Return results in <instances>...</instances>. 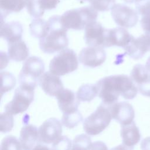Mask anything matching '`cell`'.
<instances>
[{
  "label": "cell",
  "instance_id": "obj_29",
  "mask_svg": "<svg viewBox=\"0 0 150 150\" xmlns=\"http://www.w3.org/2000/svg\"><path fill=\"white\" fill-rule=\"evenodd\" d=\"M88 1L93 8L100 12L108 11L115 4V0H88Z\"/></svg>",
  "mask_w": 150,
  "mask_h": 150
},
{
  "label": "cell",
  "instance_id": "obj_6",
  "mask_svg": "<svg viewBox=\"0 0 150 150\" xmlns=\"http://www.w3.org/2000/svg\"><path fill=\"white\" fill-rule=\"evenodd\" d=\"M78 66L79 62L74 51L65 49L50 60L49 71L57 76H64L76 70Z\"/></svg>",
  "mask_w": 150,
  "mask_h": 150
},
{
  "label": "cell",
  "instance_id": "obj_39",
  "mask_svg": "<svg viewBox=\"0 0 150 150\" xmlns=\"http://www.w3.org/2000/svg\"><path fill=\"white\" fill-rule=\"evenodd\" d=\"M33 150H52V148H50L47 146L43 145V144H38L33 149Z\"/></svg>",
  "mask_w": 150,
  "mask_h": 150
},
{
  "label": "cell",
  "instance_id": "obj_9",
  "mask_svg": "<svg viewBox=\"0 0 150 150\" xmlns=\"http://www.w3.org/2000/svg\"><path fill=\"white\" fill-rule=\"evenodd\" d=\"M38 134L40 143L53 144L62 136V124L59 120L50 118L39 127Z\"/></svg>",
  "mask_w": 150,
  "mask_h": 150
},
{
  "label": "cell",
  "instance_id": "obj_14",
  "mask_svg": "<svg viewBox=\"0 0 150 150\" xmlns=\"http://www.w3.org/2000/svg\"><path fill=\"white\" fill-rule=\"evenodd\" d=\"M105 29L101 23L97 21L88 25L85 28L84 39L89 46L101 47L103 46Z\"/></svg>",
  "mask_w": 150,
  "mask_h": 150
},
{
  "label": "cell",
  "instance_id": "obj_4",
  "mask_svg": "<svg viewBox=\"0 0 150 150\" xmlns=\"http://www.w3.org/2000/svg\"><path fill=\"white\" fill-rule=\"evenodd\" d=\"M45 64L39 57L31 56L23 63L18 76L19 86L31 87L33 89L38 84L40 77L44 73Z\"/></svg>",
  "mask_w": 150,
  "mask_h": 150
},
{
  "label": "cell",
  "instance_id": "obj_34",
  "mask_svg": "<svg viewBox=\"0 0 150 150\" xmlns=\"http://www.w3.org/2000/svg\"><path fill=\"white\" fill-rule=\"evenodd\" d=\"M40 8L43 10H51L54 9L60 0H38Z\"/></svg>",
  "mask_w": 150,
  "mask_h": 150
},
{
  "label": "cell",
  "instance_id": "obj_10",
  "mask_svg": "<svg viewBox=\"0 0 150 150\" xmlns=\"http://www.w3.org/2000/svg\"><path fill=\"white\" fill-rule=\"evenodd\" d=\"M106 57V52L101 47L88 46L83 48L79 54V60L83 65L93 68L101 65Z\"/></svg>",
  "mask_w": 150,
  "mask_h": 150
},
{
  "label": "cell",
  "instance_id": "obj_22",
  "mask_svg": "<svg viewBox=\"0 0 150 150\" xmlns=\"http://www.w3.org/2000/svg\"><path fill=\"white\" fill-rule=\"evenodd\" d=\"M29 29L32 36L40 39L48 34L50 26L47 21L41 18H36L32 21L29 25Z\"/></svg>",
  "mask_w": 150,
  "mask_h": 150
},
{
  "label": "cell",
  "instance_id": "obj_12",
  "mask_svg": "<svg viewBox=\"0 0 150 150\" xmlns=\"http://www.w3.org/2000/svg\"><path fill=\"white\" fill-rule=\"evenodd\" d=\"M124 49L132 59H141L146 53L150 51V34L145 33L136 38L132 36L130 42Z\"/></svg>",
  "mask_w": 150,
  "mask_h": 150
},
{
  "label": "cell",
  "instance_id": "obj_30",
  "mask_svg": "<svg viewBox=\"0 0 150 150\" xmlns=\"http://www.w3.org/2000/svg\"><path fill=\"white\" fill-rule=\"evenodd\" d=\"M28 13L35 18H39L43 16L45 11L40 6L38 0H28L26 5Z\"/></svg>",
  "mask_w": 150,
  "mask_h": 150
},
{
  "label": "cell",
  "instance_id": "obj_16",
  "mask_svg": "<svg viewBox=\"0 0 150 150\" xmlns=\"http://www.w3.org/2000/svg\"><path fill=\"white\" fill-rule=\"evenodd\" d=\"M56 97L59 109L63 113L74 112L78 111L80 101L73 91L64 88Z\"/></svg>",
  "mask_w": 150,
  "mask_h": 150
},
{
  "label": "cell",
  "instance_id": "obj_18",
  "mask_svg": "<svg viewBox=\"0 0 150 150\" xmlns=\"http://www.w3.org/2000/svg\"><path fill=\"white\" fill-rule=\"evenodd\" d=\"M22 25L18 21L1 23V37L8 43L22 39Z\"/></svg>",
  "mask_w": 150,
  "mask_h": 150
},
{
  "label": "cell",
  "instance_id": "obj_36",
  "mask_svg": "<svg viewBox=\"0 0 150 150\" xmlns=\"http://www.w3.org/2000/svg\"><path fill=\"white\" fill-rule=\"evenodd\" d=\"M90 150H108L106 144L100 141L94 142Z\"/></svg>",
  "mask_w": 150,
  "mask_h": 150
},
{
  "label": "cell",
  "instance_id": "obj_26",
  "mask_svg": "<svg viewBox=\"0 0 150 150\" xmlns=\"http://www.w3.org/2000/svg\"><path fill=\"white\" fill-rule=\"evenodd\" d=\"M92 144L90 137L82 134L74 138L70 150H90Z\"/></svg>",
  "mask_w": 150,
  "mask_h": 150
},
{
  "label": "cell",
  "instance_id": "obj_25",
  "mask_svg": "<svg viewBox=\"0 0 150 150\" xmlns=\"http://www.w3.org/2000/svg\"><path fill=\"white\" fill-rule=\"evenodd\" d=\"M83 120V115L78 110L74 112L63 113L62 118V124L68 128H73L77 126Z\"/></svg>",
  "mask_w": 150,
  "mask_h": 150
},
{
  "label": "cell",
  "instance_id": "obj_24",
  "mask_svg": "<svg viewBox=\"0 0 150 150\" xmlns=\"http://www.w3.org/2000/svg\"><path fill=\"white\" fill-rule=\"evenodd\" d=\"M130 77L138 87L150 78V74L145 66L141 64H137L133 67L131 71Z\"/></svg>",
  "mask_w": 150,
  "mask_h": 150
},
{
  "label": "cell",
  "instance_id": "obj_33",
  "mask_svg": "<svg viewBox=\"0 0 150 150\" xmlns=\"http://www.w3.org/2000/svg\"><path fill=\"white\" fill-rule=\"evenodd\" d=\"M135 8L138 14L142 16L150 15V0H145L135 4Z\"/></svg>",
  "mask_w": 150,
  "mask_h": 150
},
{
  "label": "cell",
  "instance_id": "obj_17",
  "mask_svg": "<svg viewBox=\"0 0 150 150\" xmlns=\"http://www.w3.org/2000/svg\"><path fill=\"white\" fill-rule=\"evenodd\" d=\"M19 141L23 150H33L40 142L37 127L32 124L24 125L20 132Z\"/></svg>",
  "mask_w": 150,
  "mask_h": 150
},
{
  "label": "cell",
  "instance_id": "obj_3",
  "mask_svg": "<svg viewBox=\"0 0 150 150\" xmlns=\"http://www.w3.org/2000/svg\"><path fill=\"white\" fill-rule=\"evenodd\" d=\"M97 16V11L91 6H83L67 11L60 16V21L67 29L80 30L96 21Z\"/></svg>",
  "mask_w": 150,
  "mask_h": 150
},
{
  "label": "cell",
  "instance_id": "obj_7",
  "mask_svg": "<svg viewBox=\"0 0 150 150\" xmlns=\"http://www.w3.org/2000/svg\"><path fill=\"white\" fill-rule=\"evenodd\" d=\"M33 88L19 86L14 93L12 100L5 106V112L16 115L26 111L34 100Z\"/></svg>",
  "mask_w": 150,
  "mask_h": 150
},
{
  "label": "cell",
  "instance_id": "obj_40",
  "mask_svg": "<svg viewBox=\"0 0 150 150\" xmlns=\"http://www.w3.org/2000/svg\"><path fill=\"white\" fill-rule=\"evenodd\" d=\"M145 67L148 70V71L149 73L150 74V56L148 57V59L146 60V64H145Z\"/></svg>",
  "mask_w": 150,
  "mask_h": 150
},
{
  "label": "cell",
  "instance_id": "obj_41",
  "mask_svg": "<svg viewBox=\"0 0 150 150\" xmlns=\"http://www.w3.org/2000/svg\"><path fill=\"white\" fill-rule=\"evenodd\" d=\"M122 1L128 4H132L135 2V0H122Z\"/></svg>",
  "mask_w": 150,
  "mask_h": 150
},
{
  "label": "cell",
  "instance_id": "obj_20",
  "mask_svg": "<svg viewBox=\"0 0 150 150\" xmlns=\"http://www.w3.org/2000/svg\"><path fill=\"white\" fill-rule=\"evenodd\" d=\"M121 137L122 144L133 147L139 142L141 135L139 128L133 121L130 124L121 126Z\"/></svg>",
  "mask_w": 150,
  "mask_h": 150
},
{
  "label": "cell",
  "instance_id": "obj_5",
  "mask_svg": "<svg viewBox=\"0 0 150 150\" xmlns=\"http://www.w3.org/2000/svg\"><path fill=\"white\" fill-rule=\"evenodd\" d=\"M112 119L108 107L101 104L83 121V129L88 135H97L103 131Z\"/></svg>",
  "mask_w": 150,
  "mask_h": 150
},
{
  "label": "cell",
  "instance_id": "obj_2",
  "mask_svg": "<svg viewBox=\"0 0 150 150\" xmlns=\"http://www.w3.org/2000/svg\"><path fill=\"white\" fill-rule=\"evenodd\" d=\"M50 29L48 34L39 40V47L42 52L52 54L65 49L69 45L67 29L62 24L60 16H52L48 19Z\"/></svg>",
  "mask_w": 150,
  "mask_h": 150
},
{
  "label": "cell",
  "instance_id": "obj_23",
  "mask_svg": "<svg viewBox=\"0 0 150 150\" xmlns=\"http://www.w3.org/2000/svg\"><path fill=\"white\" fill-rule=\"evenodd\" d=\"M98 96L96 84H86L79 87L76 93V97L79 101L89 102Z\"/></svg>",
  "mask_w": 150,
  "mask_h": 150
},
{
  "label": "cell",
  "instance_id": "obj_13",
  "mask_svg": "<svg viewBox=\"0 0 150 150\" xmlns=\"http://www.w3.org/2000/svg\"><path fill=\"white\" fill-rule=\"evenodd\" d=\"M132 37V35L122 27L105 29L102 47L116 46L124 48L130 42Z\"/></svg>",
  "mask_w": 150,
  "mask_h": 150
},
{
  "label": "cell",
  "instance_id": "obj_15",
  "mask_svg": "<svg viewBox=\"0 0 150 150\" xmlns=\"http://www.w3.org/2000/svg\"><path fill=\"white\" fill-rule=\"evenodd\" d=\"M39 83L43 91L52 97H56L64 89L63 83L59 77L50 71L44 73L40 77Z\"/></svg>",
  "mask_w": 150,
  "mask_h": 150
},
{
  "label": "cell",
  "instance_id": "obj_37",
  "mask_svg": "<svg viewBox=\"0 0 150 150\" xmlns=\"http://www.w3.org/2000/svg\"><path fill=\"white\" fill-rule=\"evenodd\" d=\"M141 150H150V137L145 138L141 142Z\"/></svg>",
  "mask_w": 150,
  "mask_h": 150
},
{
  "label": "cell",
  "instance_id": "obj_11",
  "mask_svg": "<svg viewBox=\"0 0 150 150\" xmlns=\"http://www.w3.org/2000/svg\"><path fill=\"white\" fill-rule=\"evenodd\" d=\"M112 119L117 121L121 126L130 124L134 121L135 111L131 104L126 101L116 102L107 105Z\"/></svg>",
  "mask_w": 150,
  "mask_h": 150
},
{
  "label": "cell",
  "instance_id": "obj_43",
  "mask_svg": "<svg viewBox=\"0 0 150 150\" xmlns=\"http://www.w3.org/2000/svg\"><path fill=\"white\" fill-rule=\"evenodd\" d=\"M79 1H81V2H83V1H88V0H79Z\"/></svg>",
  "mask_w": 150,
  "mask_h": 150
},
{
  "label": "cell",
  "instance_id": "obj_19",
  "mask_svg": "<svg viewBox=\"0 0 150 150\" xmlns=\"http://www.w3.org/2000/svg\"><path fill=\"white\" fill-rule=\"evenodd\" d=\"M8 58L15 62L26 60L29 54V49L22 39L8 43Z\"/></svg>",
  "mask_w": 150,
  "mask_h": 150
},
{
  "label": "cell",
  "instance_id": "obj_1",
  "mask_svg": "<svg viewBox=\"0 0 150 150\" xmlns=\"http://www.w3.org/2000/svg\"><path fill=\"white\" fill-rule=\"evenodd\" d=\"M96 86L102 103L110 105L117 101L120 96L126 100L134 98L138 88L130 77L125 74L113 75L100 79Z\"/></svg>",
  "mask_w": 150,
  "mask_h": 150
},
{
  "label": "cell",
  "instance_id": "obj_28",
  "mask_svg": "<svg viewBox=\"0 0 150 150\" xmlns=\"http://www.w3.org/2000/svg\"><path fill=\"white\" fill-rule=\"evenodd\" d=\"M1 150H23L20 141L13 135H8L1 141Z\"/></svg>",
  "mask_w": 150,
  "mask_h": 150
},
{
  "label": "cell",
  "instance_id": "obj_21",
  "mask_svg": "<svg viewBox=\"0 0 150 150\" xmlns=\"http://www.w3.org/2000/svg\"><path fill=\"white\" fill-rule=\"evenodd\" d=\"M27 0H0L1 22L9 13L18 12L26 5Z\"/></svg>",
  "mask_w": 150,
  "mask_h": 150
},
{
  "label": "cell",
  "instance_id": "obj_32",
  "mask_svg": "<svg viewBox=\"0 0 150 150\" xmlns=\"http://www.w3.org/2000/svg\"><path fill=\"white\" fill-rule=\"evenodd\" d=\"M72 146L71 140L66 136L62 135L52 144V150H70Z\"/></svg>",
  "mask_w": 150,
  "mask_h": 150
},
{
  "label": "cell",
  "instance_id": "obj_8",
  "mask_svg": "<svg viewBox=\"0 0 150 150\" xmlns=\"http://www.w3.org/2000/svg\"><path fill=\"white\" fill-rule=\"evenodd\" d=\"M111 11L114 22L122 28H132L137 25L139 19L137 12L124 4H115Z\"/></svg>",
  "mask_w": 150,
  "mask_h": 150
},
{
  "label": "cell",
  "instance_id": "obj_35",
  "mask_svg": "<svg viewBox=\"0 0 150 150\" xmlns=\"http://www.w3.org/2000/svg\"><path fill=\"white\" fill-rule=\"evenodd\" d=\"M140 23L145 33L150 34V15L142 16Z\"/></svg>",
  "mask_w": 150,
  "mask_h": 150
},
{
  "label": "cell",
  "instance_id": "obj_42",
  "mask_svg": "<svg viewBox=\"0 0 150 150\" xmlns=\"http://www.w3.org/2000/svg\"><path fill=\"white\" fill-rule=\"evenodd\" d=\"M145 1V0H135V4H137V3H138V2H141V1Z\"/></svg>",
  "mask_w": 150,
  "mask_h": 150
},
{
  "label": "cell",
  "instance_id": "obj_27",
  "mask_svg": "<svg viewBox=\"0 0 150 150\" xmlns=\"http://www.w3.org/2000/svg\"><path fill=\"white\" fill-rule=\"evenodd\" d=\"M1 96L11 90L16 84V79L15 76L11 73L7 71L1 72Z\"/></svg>",
  "mask_w": 150,
  "mask_h": 150
},
{
  "label": "cell",
  "instance_id": "obj_31",
  "mask_svg": "<svg viewBox=\"0 0 150 150\" xmlns=\"http://www.w3.org/2000/svg\"><path fill=\"white\" fill-rule=\"evenodd\" d=\"M1 132L6 133L12 130L13 127V118L12 115L4 112L1 114Z\"/></svg>",
  "mask_w": 150,
  "mask_h": 150
},
{
  "label": "cell",
  "instance_id": "obj_38",
  "mask_svg": "<svg viewBox=\"0 0 150 150\" xmlns=\"http://www.w3.org/2000/svg\"><path fill=\"white\" fill-rule=\"evenodd\" d=\"M111 150H134V148L133 147H130L124 144H121L112 148Z\"/></svg>",
  "mask_w": 150,
  "mask_h": 150
}]
</instances>
